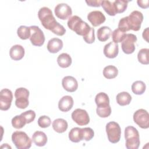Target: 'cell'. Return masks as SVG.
<instances>
[{"label": "cell", "instance_id": "1", "mask_svg": "<svg viewBox=\"0 0 149 149\" xmlns=\"http://www.w3.org/2000/svg\"><path fill=\"white\" fill-rule=\"evenodd\" d=\"M68 27L74 31L77 35L83 37L86 36L90 31L91 27L78 16L74 15L70 17L68 21Z\"/></svg>", "mask_w": 149, "mask_h": 149}, {"label": "cell", "instance_id": "2", "mask_svg": "<svg viewBox=\"0 0 149 149\" xmlns=\"http://www.w3.org/2000/svg\"><path fill=\"white\" fill-rule=\"evenodd\" d=\"M38 17L42 26L52 31L58 23L54 17L51 10L48 7H42L38 12Z\"/></svg>", "mask_w": 149, "mask_h": 149}, {"label": "cell", "instance_id": "3", "mask_svg": "<svg viewBox=\"0 0 149 149\" xmlns=\"http://www.w3.org/2000/svg\"><path fill=\"white\" fill-rule=\"evenodd\" d=\"M125 146L127 149H137L139 147L140 141L138 130L133 126H127L125 129Z\"/></svg>", "mask_w": 149, "mask_h": 149}, {"label": "cell", "instance_id": "4", "mask_svg": "<svg viewBox=\"0 0 149 149\" xmlns=\"http://www.w3.org/2000/svg\"><path fill=\"white\" fill-rule=\"evenodd\" d=\"M12 141L17 149H28L31 146V140L22 131H15L12 134Z\"/></svg>", "mask_w": 149, "mask_h": 149}, {"label": "cell", "instance_id": "5", "mask_svg": "<svg viewBox=\"0 0 149 149\" xmlns=\"http://www.w3.org/2000/svg\"><path fill=\"white\" fill-rule=\"evenodd\" d=\"M106 132L108 140L113 144L119 141L121 136V129L119 125L112 121L106 125Z\"/></svg>", "mask_w": 149, "mask_h": 149}, {"label": "cell", "instance_id": "6", "mask_svg": "<svg viewBox=\"0 0 149 149\" xmlns=\"http://www.w3.org/2000/svg\"><path fill=\"white\" fill-rule=\"evenodd\" d=\"M29 91L24 87H20L16 90L15 97L16 98L15 105L20 109L26 108L29 104Z\"/></svg>", "mask_w": 149, "mask_h": 149}, {"label": "cell", "instance_id": "7", "mask_svg": "<svg viewBox=\"0 0 149 149\" xmlns=\"http://www.w3.org/2000/svg\"><path fill=\"white\" fill-rule=\"evenodd\" d=\"M133 120L142 129H148L149 127V114L144 109H139L134 113Z\"/></svg>", "mask_w": 149, "mask_h": 149}, {"label": "cell", "instance_id": "8", "mask_svg": "<svg viewBox=\"0 0 149 149\" xmlns=\"http://www.w3.org/2000/svg\"><path fill=\"white\" fill-rule=\"evenodd\" d=\"M142 13L138 10H133L127 16V21L130 30L137 31L140 29L141 24L143 21Z\"/></svg>", "mask_w": 149, "mask_h": 149}, {"label": "cell", "instance_id": "9", "mask_svg": "<svg viewBox=\"0 0 149 149\" xmlns=\"http://www.w3.org/2000/svg\"><path fill=\"white\" fill-rule=\"evenodd\" d=\"M31 34L30 40L32 45L37 47L42 46L45 42V36L42 31L37 26H30Z\"/></svg>", "mask_w": 149, "mask_h": 149}, {"label": "cell", "instance_id": "10", "mask_svg": "<svg viewBox=\"0 0 149 149\" xmlns=\"http://www.w3.org/2000/svg\"><path fill=\"white\" fill-rule=\"evenodd\" d=\"M137 41L136 35L129 33L126 34V37L122 42V49L126 54H131L134 52L136 49L134 43Z\"/></svg>", "mask_w": 149, "mask_h": 149}, {"label": "cell", "instance_id": "11", "mask_svg": "<svg viewBox=\"0 0 149 149\" xmlns=\"http://www.w3.org/2000/svg\"><path fill=\"white\" fill-rule=\"evenodd\" d=\"M72 118L79 126H85L90 122V117L87 112L80 108L76 109L73 111Z\"/></svg>", "mask_w": 149, "mask_h": 149}, {"label": "cell", "instance_id": "12", "mask_svg": "<svg viewBox=\"0 0 149 149\" xmlns=\"http://www.w3.org/2000/svg\"><path fill=\"white\" fill-rule=\"evenodd\" d=\"M13 100L12 92L8 89L3 88L0 91V109L2 111L8 110Z\"/></svg>", "mask_w": 149, "mask_h": 149}, {"label": "cell", "instance_id": "13", "mask_svg": "<svg viewBox=\"0 0 149 149\" xmlns=\"http://www.w3.org/2000/svg\"><path fill=\"white\" fill-rule=\"evenodd\" d=\"M54 12L56 16L61 20L69 19L72 14V8L70 6L65 3L58 4L55 7Z\"/></svg>", "mask_w": 149, "mask_h": 149}, {"label": "cell", "instance_id": "14", "mask_svg": "<svg viewBox=\"0 0 149 149\" xmlns=\"http://www.w3.org/2000/svg\"><path fill=\"white\" fill-rule=\"evenodd\" d=\"M87 19L94 27H97L105 22L106 18L100 10H93L87 15Z\"/></svg>", "mask_w": 149, "mask_h": 149}, {"label": "cell", "instance_id": "15", "mask_svg": "<svg viewBox=\"0 0 149 149\" xmlns=\"http://www.w3.org/2000/svg\"><path fill=\"white\" fill-rule=\"evenodd\" d=\"M62 84L66 91L70 93L75 91L78 88L77 80L71 76L64 77L62 80Z\"/></svg>", "mask_w": 149, "mask_h": 149}, {"label": "cell", "instance_id": "16", "mask_svg": "<svg viewBox=\"0 0 149 149\" xmlns=\"http://www.w3.org/2000/svg\"><path fill=\"white\" fill-rule=\"evenodd\" d=\"M104 55L108 58H116L119 53V46L117 43L114 42H109L107 44L103 49Z\"/></svg>", "mask_w": 149, "mask_h": 149}, {"label": "cell", "instance_id": "17", "mask_svg": "<svg viewBox=\"0 0 149 149\" xmlns=\"http://www.w3.org/2000/svg\"><path fill=\"white\" fill-rule=\"evenodd\" d=\"M73 104V99L71 96L65 95L59 100L58 102V108L61 111L66 112L72 108Z\"/></svg>", "mask_w": 149, "mask_h": 149}, {"label": "cell", "instance_id": "18", "mask_svg": "<svg viewBox=\"0 0 149 149\" xmlns=\"http://www.w3.org/2000/svg\"><path fill=\"white\" fill-rule=\"evenodd\" d=\"M24 49L20 45L16 44L12 46L9 51V55L12 59L14 61L21 60L24 56Z\"/></svg>", "mask_w": 149, "mask_h": 149}, {"label": "cell", "instance_id": "19", "mask_svg": "<svg viewBox=\"0 0 149 149\" xmlns=\"http://www.w3.org/2000/svg\"><path fill=\"white\" fill-rule=\"evenodd\" d=\"M63 47L62 41L58 38L50 39L47 44V49L50 53L55 54L62 49Z\"/></svg>", "mask_w": 149, "mask_h": 149}, {"label": "cell", "instance_id": "20", "mask_svg": "<svg viewBox=\"0 0 149 149\" xmlns=\"http://www.w3.org/2000/svg\"><path fill=\"white\" fill-rule=\"evenodd\" d=\"M33 142L38 147L44 146L47 142V137L45 133L41 131H36L32 135Z\"/></svg>", "mask_w": 149, "mask_h": 149}, {"label": "cell", "instance_id": "21", "mask_svg": "<svg viewBox=\"0 0 149 149\" xmlns=\"http://www.w3.org/2000/svg\"><path fill=\"white\" fill-rule=\"evenodd\" d=\"M68 127V124L66 120L62 118H58L55 119L52 122L53 129L58 133L65 132Z\"/></svg>", "mask_w": 149, "mask_h": 149}, {"label": "cell", "instance_id": "22", "mask_svg": "<svg viewBox=\"0 0 149 149\" xmlns=\"http://www.w3.org/2000/svg\"><path fill=\"white\" fill-rule=\"evenodd\" d=\"M95 102L97 107H107L109 106V99L108 95L104 93H98L95 97Z\"/></svg>", "mask_w": 149, "mask_h": 149}, {"label": "cell", "instance_id": "23", "mask_svg": "<svg viewBox=\"0 0 149 149\" xmlns=\"http://www.w3.org/2000/svg\"><path fill=\"white\" fill-rule=\"evenodd\" d=\"M112 34V30L108 26H102L99 28L97 30V35L98 40L100 41L104 42L108 40Z\"/></svg>", "mask_w": 149, "mask_h": 149}, {"label": "cell", "instance_id": "24", "mask_svg": "<svg viewBox=\"0 0 149 149\" xmlns=\"http://www.w3.org/2000/svg\"><path fill=\"white\" fill-rule=\"evenodd\" d=\"M72 58L67 53H62L57 58V63L62 68H66L69 67L72 64Z\"/></svg>", "mask_w": 149, "mask_h": 149}, {"label": "cell", "instance_id": "25", "mask_svg": "<svg viewBox=\"0 0 149 149\" xmlns=\"http://www.w3.org/2000/svg\"><path fill=\"white\" fill-rule=\"evenodd\" d=\"M116 102L120 106L129 105L132 101V96L126 91H122L118 93L116 97Z\"/></svg>", "mask_w": 149, "mask_h": 149}, {"label": "cell", "instance_id": "26", "mask_svg": "<svg viewBox=\"0 0 149 149\" xmlns=\"http://www.w3.org/2000/svg\"><path fill=\"white\" fill-rule=\"evenodd\" d=\"M69 139L73 143H79L83 140L81 128L78 127L72 128L69 133Z\"/></svg>", "mask_w": 149, "mask_h": 149}, {"label": "cell", "instance_id": "27", "mask_svg": "<svg viewBox=\"0 0 149 149\" xmlns=\"http://www.w3.org/2000/svg\"><path fill=\"white\" fill-rule=\"evenodd\" d=\"M118 74V70L115 66L108 65L105 66L103 69V75L107 79H114Z\"/></svg>", "mask_w": 149, "mask_h": 149}, {"label": "cell", "instance_id": "28", "mask_svg": "<svg viewBox=\"0 0 149 149\" xmlns=\"http://www.w3.org/2000/svg\"><path fill=\"white\" fill-rule=\"evenodd\" d=\"M146 89V84L140 80H137L132 85V90L133 93L136 95L143 94Z\"/></svg>", "mask_w": 149, "mask_h": 149}, {"label": "cell", "instance_id": "29", "mask_svg": "<svg viewBox=\"0 0 149 149\" xmlns=\"http://www.w3.org/2000/svg\"><path fill=\"white\" fill-rule=\"evenodd\" d=\"M101 6L105 11V12L109 16H115L117 13L116 12L113 2L109 1H102Z\"/></svg>", "mask_w": 149, "mask_h": 149}, {"label": "cell", "instance_id": "30", "mask_svg": "<svg viewBox=\"0 0 149 149\" xmlns=\"http://www.w3.org/2000/svg\"><path fill=\"white\" fill-rule=\"evenodd\" d=\"M149 49L142 48L137 54V59L140 63L143 65H148L149 63Z\"/></svg>", "mask_w": 149, "mask_h": 149}, {"label": "cell", "instance_id": "31", "mask_svg": "<svg viewBox=\"0 0 149 149\" xmlns=\"http://www.w3.org/2000/svg\"><path fill=\"white\" fill-rule=\"evenodd\" d=\"M11 122L12 126L17 129H22L27 123L26 119L21 114L14 116L12 118Z\"/></svg>", "mask_w": 149, "mask_h": 149}, {"label": "cell", "instance_id": "32", "mask_svg": "<svg viewBox=\"0 0 149 149\" xmlns=\"http://www.w3.org/2000/svg\"><path fill=\"white\" fill-rule=\"evenodd\" d=\"M17 34L18 37L22 40H27L30 38L31 31L30 27L26 26H20L17 30Z\"/></svg>", "mask_w": 149, "mask_h": 149}, {"label": "cell", "instance_id": "33", "mask_svg": "<svg viewBox=\"0 0 149 149\" xmlns=\"http://www.w3.org/2000/svg\"><path fill=\"white\" fill-rule=\"evenodd\" d=\"M126 32H124L122 30H120L119 29H116L113 30V32H112V38L113 40V42L115 43H119L123 41V40L126 37Z\"/></svg>", "mask_w": 149, "mask_h": 149}, {"label": "cell", "instance_id": "34", "mask_svg": "<svg viewBox=\"0 0 149 149\" xmlns=\"http://www.w3.org/2000/svg\"><path fill=\"white\" fill-rule=\"evenodd\" d=\"M113 2L116 13H121L126 10L129 1L125 0H116Z\"/></svg>", "mask_w": 149, "mask_h": 149}, {"label": "cell", "instance_id": "35", "mask_svg": "<svg viewBox=\"0 0 149 149\" xmlns=\"http://www.w3.org/2000/svg\"><path fill=\"white\" fill-rule=\"evenodd\" d=\"M96 113L100 118H107L111 113V108L110 105L107 107H97Z\"/></svg>", "mask_w": 149, "mask_h": 149}, {"label": "cell", "instance_id": "36", "mask_svg": "<svg viewBox=\"0 0 149 149\" xmlns=\"http://www.w3.org/2000/svg\"><path fill=\"white\" fill-rule=\"evenodd\" d=\"M81 130H82L83 140L88 141L91 140L93 138L94 136V132L91 128L84 127V128H81Z\"/></svg>", "mask_w": 149, "mask_h": 149}, {"label": "cell", "instance_id": "37", "mask_svg": "<svg viewBox=\"0 0 149 149\" xmlns=\"http://www.w3.org/2000/svg\"><path fill=\"white\" fill-rule=\"evenodd\" d=\"M51 120L49 116L46 115L41 116L38 119V125L40 127L46 128L51 125Z\"/></svg>", "mask_w": 149, "mask_h": 149}, {"label": "cell", "instance_id": "38", "mask_svg": "<svg viewBox=\"0 0 149 149\" xmlns=\"http://www.w3.org/2000/svg\"><path fill=\"white\" fill-rule=\"evenodd\" d=\"M118 29H119L120 30L124 32H126L130 30L127 21V16L124 17L120 19L118 23Z\"/></svg>", "mask_w": 149, "mask_h": 149}, {"label": "cell", "instance_id": "39", "mask_svg": "<svg viewBox=\"0 0 149 149\" xmlns=\"http://www.w3.org/2000/svg\"><path fill=\"white\" fill-rule=\"evenodd\" d=\"M21 115L24 118L27 123L32 122L36 118V113L33 110H29L21 113Z\"/></svg>", "mask_w": 149, "mask_h": 149}, {"label": "cell", "instance_id": "40", "mask_svg": "<svg viewBox=\"0 0 149 149\" xmlns=\"http://www.w3.org/2000/svg\"><path fill=\"white\" fill-rule=\"evenodd\" d=\"M83 40L87 44H92L95 41V34L94 28H91L90 32L86 36L83 37Z\"/></svg>", "mask_w": 149, "mask_h": 149}, {"label": "cell", "instance_id": "41", "mask_svg": "<svg viewBox=\"0 0 149 149\" xmlns=\"http://www.w3.org/2000/svg\"><path fill=\"white\" fill-rule=\"evenodd\" d=\"M54 34L59 36H63L66 33V29L64 28V27L59 24V23L57 24V25L55 26V27L51 31Z\"/></svg>", "mask_w": 149, "mask_h": 149}, {"label": "cell", "instance_id": "42", "mask_svg": "<svg viewBox=\"0 0 149 149\" xmlns=\"http://www.w3.org/2000/svg\"><path fill=\"white\" fill-rule=\"evenodd\" d=\"M101 0H88L86 1V3L88 6L91 7H100L101 4Z\"/></svg>", "mask_w": 149, "mask_h": 149}, {"label": "cell", "instance_id": "43", "mask_svg": "<svg viewBox=\"0 0 149 149\" xmlns=\"http://www.w3.org/2000/svg\"><path fill=\"white\" fill-rule=\"evenodd\" d=\"M137 3L140 8L143 9H146L149 6V1L148 0H138Z\"/></svg>", "mask_w": 149, "mask_h": 149}, {"label": "cell", "instance_id": "44", "mask_svg": "<svg viewBox=\"0 0 149 149\" xmlns=\"http://www.w3.org/2000/svg\"><path fill=\"white\" fill-rule=\"evenodd\" d=\"M142 35H143V38L147 42H148V27H147L145 30H144Z\"/></svg>", "mask_w": 149, "mask_h": 149}]
</instances>
